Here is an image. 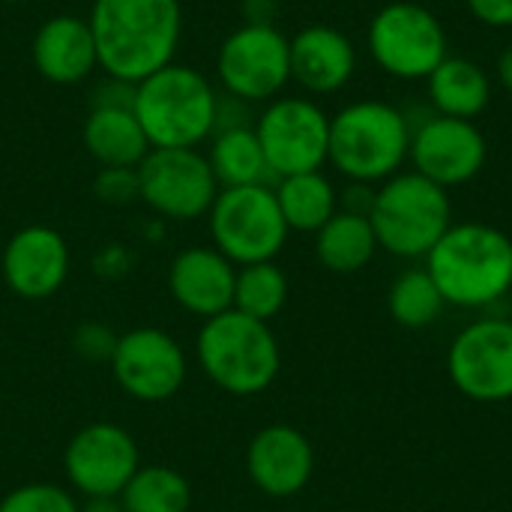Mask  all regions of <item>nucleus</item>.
I'll return each instance as SVG.
<instances>
[{
  "label": "nucleus",
  "instance_id": "14",
  "mask_svg": "<svg viewBox=\"0 0 512 512\" xmlns=\"http://www.w3.org/2000/svg\"><path fill=\"white\" fill-rule=\"evenodd\" d=\"M141 468L135 438L114 423H90L72 435L63 453L69 486L84 498H117Z\"/></svg>",
  "mask_w": 512,
  "mask_h": 512
},
{
  "label": "nucleus",
  "instance_id": "6",
  "mask_svg": "<svg viewBox=\"0 0 512 512\" xmlns=\"http://www.w3.org/2000/svg\"><path fill=\"white\" fill-rule=\"evenodd\" d=\"M369 222L378 249L405 261L426 258L453 225L450 192L417 171H399L375 189Z\"/></svg>",
  "mask_w": 512,
  "mask_h": 512
},
{
  "label": "nucleus",
  "instance_id": "33",
  "mask_svg": "<svg viewBox=\"0 0 512 512\" xmlns=\"http://www.w3.org/2000/svg\"><path fill=\"white\" fill-rule=\"evenodd\" d=\"M468 12L495 30H510L512 27V0H465Z\"/></svg>",
  "mask_w": 512,
  "mask_h": 512
},
{
  "label": "nucleus",
  "instance_id": "29",
  "mask_svg": "<svg viewBox=\"0 0 512 512\" xmlns=\"http://www.w3.org/2000/svg\"><path fill=\"white\" fill-rule=\"evenodd\" d=\"M0 512H78V501L63 486L27 483V486L12 489L0 501Z\"/></svg>",
  "mask_w": 512,
  "mask_h": 512
},
{
  "label": "nucleus",
  "instance_id": "26",
  "mask_svg": "<svg viewBox=\"0 0 512 512\" xmlns=\"http://www.w3.org/2000/svg\"><path fill=\"white\" fill-rule=\"evenodd\" d=\"M126 512H189L192 486L168 465H141L120 492Z\"/></svg>",
  "mask_w": 512,
  "mask_h": 512
},
{
  "label": "nucleus",
  "instance_id": "35",
  "mask_svg": "<svg viewBox=\"0 0 512 512\" xmlns=\"http://www.w3.org/2000/svg\"><path fill=\"white\" fill-rule=\"evenodd\" d=\"M240 12L246 24H276L279 0H243Z\"/></svg>",
  "mask_w": 512,
  "mask_h": 512
},
{
  "label": "nucleus",
  "instance_id": "10",
  "mask_svg": "<svg viewBox=\"0 0 512 512\" xmlns=\"http://www.w3.org/2000/svg\"><path fill=\"white\" fill-rule=\"evenodd\" d=\"M255 135L273 180L321 171L330 150V114L312 96H276L255 117Z\"/></svg>",
  "mask_w": 512,
  "mask_h": 512
},
{
  "label": "nucleus",
  "instance_id": "38",
  "mask_svg": "<svg viewBox=\"0 0 512 512\" xmlns=\"http://www.w3.org/2000/svg\"><path fill=\"white\" fill-rule=\"evenodd\" d=\"M0 3H6V6H21V3H30V0H0Z\"/></svg>",
  "mask_w": 512,
  "mask_h": 512
},
{
  "label": "nucleus",
  "instance_id": "28",
  "mask_svg": "<svg viewBox=\"0 0 512 512\" xmlns=\"http://www.w3.org/2000/svg\"><path fill=\"white\" fill-rule=\"evenodd\" d=\"M285 303H288V276L276 261L237 267L231 309L270 324L285 309Z\"/></svg>",
  "mask_w": 512,
  "mask_h": 512
},
{
  "label": "nucleus",
  "instance_id": "1",
  "mask_svg": "<svg viewBox=\"0 0 512 512\" xmlns=\"http://www.w3.org/2000/svg\"><path fill=\"white\" fill-rule=\"evenodd\" d=\"M90 30L102 75L144 81L174 63L183 36L180 0H93Z\"/></svg>",
  "mask_w": 512,
  "mask_h": 512
},
{
  "label": "nucleus",
  "instance_id": "34",
  "mask_svg": "<svg viewBox=\"0 0 512 512\" xmlns=\"http://www.w3.org/2000/svg\"><path fill=\"white\" fill-rule=\"evenodd\" d=\"M375 189H378V186H369V183H348V186H345V192L339 195V204H342L339 210L369 216L372 201H375Z\"/></svg>",
  "mask_w": 512,
  "mask_h": 512
},
{
  "label": "nucleus",
  "instance_id": "36",
  "mask_svg": "<svg viewBox=\"0 0 512 512\" xmlns=\"http://www.w3.org/2000/svg\"><path fill=\"white\" fill-rule=\"evenodd\" d=\"M78 512H126L117 498H84V504H78Z\"/></svg>",
  "mask_w": 512,
  "mask_h": 512
},
{
  "label": "nucleus",
  "instance_id": "22",
  "mask_svg": "<svg viewBox=\"0 0 512 512\" xmlns=\"http://www.w3.org/2000/svg\"><path fill=\"white\" fill-rule=\"evenodd\" d=\"M429 102L435 114L474 120L492 102V78L489 72L468 57H447L429 78H426Z\"/></svg>",
  "mask_w": 512,
  "mask_h": 512
},
{
  "label": "nucleus",
  "instance_id": "13",
  "mask_svg": "<svg viewBox=\"0 0 512 512\" xmlns=\"http://www.w3.org/2000/svg\"><path fill=\"white\" fill-rule=\"evenodd\" d=\"M117 387L135 402H168L186 381V354L180 342L159 327H138L117 336L111 363Z\"/></svg>",
  "mask_w": 512,
  "mask_h": 512
},
{
  "label": "nucleus",
  "instance_id": "32",
  "mask_svg": "<svg viewBox=\"0 0 512 512\" xmlns=\"http://www.w3.org/2000/svg\"><path fill=\"white\" fill-rule=\"evenodd\" d=\"M135 84L102 75V81L90 90V108H132Z\"/></svg>",
  "mask_w": 512,
  "mask_h": 512
},
{
  "label": "nucleus",
  "instance_id": "17",
  "mask_svg": "<svg viewBox=\"0 0 512 512\" xmlns=\"http://www.w3.org/2000/svg\"><path fill=\"white\" fill-rule=\"evenodd\" d=\"M246 471L258 492L267 498L300 495L315 474L312 441L285 423L264 426L246 450Z\"/></svg>",
  "mask_w": 512,
  "mask_h": 512
},
{
  "label": "nucleus",
  "instance_id": "4",
  "mask_svg": "<svg viewBox=\"0 0 512 512\" xmlns=\"http://www.w3.org/2000/svg\"><path fill=\"white\" fill-rule=\"evenodd\" d=\"M411 132L414 126L396 105L381 99L351 102L330 117L327 165L348 183L381 186L402 171L411 153Z\"/></svg>",
  "mask_w": 512,
  "mask_h": 512
},
{
  "label": "nucleus",
  "instance_id": "15",
  "mask_svg": "<svg viewBox=\"0 0 512 512\" xmlns=\"http://www.w3.org/2000/svg\"><path fill=\"white\" fill-rule=\"evenodd\" d=\"M408 159L417 174L450 192L453 186L471 183L486 168L489 141L474 120L432 114L414 126Z\"/></svg>",
  "mask_w": 512,
  "mask_h": 512
},
{
  "label": "nucleus",
  "instance_id": "2",
  "mask_svg": "<svg viewBox=\"0 0 512 512\" xmlns=\"http://www.w3.org/2000/svg\"><path fill=\"white\" fill-rule=\"evenodd\" d=\"M447 306L489 309L512 291V240L486 222H453L426 255Z\"/></svg>",
  "mask_w": 512,
  "mask_h": 512
},
{
  "label": "nucleus",
  "instance_id": "3",
  "mask_svg": "<svg viewBox=\"0 0 512 512\" xmlns=\"http://www.w3.org/2000/svg\"><path fill=\"white\" fill-rule=\"evenodd\" d=\"M216 108L219 93L213 81L177 60L135 84L132 111L153 150L210 141L216 132Z\"/></svg>",
  "mask_w": 512,
  "mask_h": 512
},
{
  "label": "nucleus",
  "instance_id": "24",
  "mask_svg": "<svg viewBox=\"0 0 512 512\" xmlns=\"http://www.w3.org/2000/svg\"><path fill=\"white\" fill-rule=\"evenodd\" d=\"M273 192L288 231L318 234L339 210V192L330 177H324V171L279 177L273 183Z\"/></svg>",
  "mask_w": 512,
  "mask_h": 512
},
{
  "label": "nucleus",
  "instance_id": "16",
  "mask_svg": "<svg viewBox=\"0 0 512 512\" xmlns=\"http://www.w3.org/2000/svg\"><path fill=\"white\" fill-rule=\"evenodd\" d=\"M72 267L69 243L60 231L48 225L18 228L0 258L6 288L21 300H48L54 297Z\"/></svg>",
  "mask_w": 512,
  "mask_h": 512
},
{
  "label": "nucleus",
  "instance_id": "37",
  "mask_svg": "<svg viewBox=\"0 0 512 512\" xmlns=\"http://www.w3.org/2000/svg\"><path fill=\"white\" fill-rule=\"evenodd\" d=\"M495 72H498V81H501V87L512 93V45L498 57V66H495Z\"/></svg>",
  "mask_w": 512,
  "mask_h": 512
},
{
  "label": "nucleus",
  "instance_id": "30",
  "mask_svg": "<svg viewBox=\"0 0 512 512\" xmlns=\"http://www.w3.org/2000/svg\"><path fill=\"white\" fill-rule=\"evenodd\" d=\"M93 192L99 201L111 207L132 204L138 198V168H99Z\"/></svg>",
  "mask_w": 512,
  "mask_h": 512
},
{
  "label": "nucleus",
  "instance_id": "21",
  "mask_svg": "<svg viewBox=\"0 0 512 512\" xmlns=\"http://www.w3.org/2000/svg\"><path fill=\"white\" fill-rule=\"evenodd\" d=\"M81 144L99 168H138L153 150L132 108H90Z\"/></svg>",
  "mask_w": 512,
  "mask_h": 512
},
{
  "label": "nucleus",
  "instance_id": "23",
  "mask_svg": "<svg viewBox=\"0 0 512 512\" xmlns=\"http://www.w3.org/2000/svg\"><path fill=\"white\" fill-rule=\"evenodd\" d=\"M219 189L237 186H273L270 165L264 159L255 126L219 129L210 135V150L204 153Z\"/></svg>",
  "mask_w": 512,
  "mask_h": 512
},
{
  "label": "nucleus",
  "instance_id": "8",
  "mask_svg": "<svg viewBox=\"0 0 512 512\" xmlns=\"http://www.w3.org/2000/svg\"><path fill=\"white\" fill-rule=\"evenodd\" d=\"M207 225L213 246L237 267L276 261L291 234L273 186L219 189L207 213Z\"/></svg>",
  "mask_w": 512,
  "mask_h": 512
},
{
  "label": "nucleus",
  "instance_id": "18",
  "mask_svg": "<svg viewBox=\"0 0 512 512\" xmlns=\"http://www.w3.org/2000/svg\"><path fill=\"white\" fill-rule=\"evenodd\" d=\"M237 264L216 246H189L168 267V288L180 309L198 318H216L234 306Z\"/></svg>",
  "mask_w": 512,
  "mask_h": 512
},
{
  "label": "nucleus",
  "instance_id": "27",
  "mask_svg": "<svg viewBox=\"0 0 512 512\" xmlns=\"http://www.w3.org/2000/svg\"><path fill=\"white\" fill-rule=\"evenodd\" d=\"M444 294L438 291L435 279L426 267H408L387 294L390 318L405 330H426L444 312Z\"/></svg>",
  "mask_w": 512,
  "mask_h": 512
},
{
  "label": "nucleus",
  "instance_id": "5",
  "mask_svg": "<svg viewBox=\"0 0 512 512\" xmlns=\"http://www.w3.org/2000/svg\"><path fill=\"white\" fill-rule=\"evenodd\" d=\"M201 372L231 396L264 393L282 366L276 333L237 309L207 318L195 342Z\"/></svg>",
  "mask_w": 512,
  "mask_h": 512
},
{
  "label": "nucleus",
  "instance_id": "20",
  "mask_svg": "<svg viewBox=\"0 0 512 512\" xmlns=\"http://www.w3.org/2000/svg\"><path fill=\"white\" fill-rule=\"evenodd\" d=\"M354 72L357 48L342 30L330 24H309L291 36V81L309 96L339 93L351 84Z\"/></svg>",
  "mask_w": 512,
  "mask_h": 512
},
{
  "label": "nucleus",
  "instance_id": "25",
  "mask_svg": "<svg viewBox=\"0 0 512 512\" xmlns=\"http://www.w3.org/2000/svg\"><path fill=\"white\" fill-rule=\"evenodd\" d=\"M378 252L369 216L336 210V216L315 234V255L330 273H360Z\"/></svg>",
  "mask_w": 512,
  "mask_h": 512
},
{
  "label": "nucleus",
  "instance_id": "31",
  "mask_svg": "<svg viewBox=\"0 0 512 512\" xmlns=\"http://www.w3.org/2000/svg\"><path fill=\"white\" fill-rule=\"evenodd\" d=\"M72 345L75 351L90 360V363H111V354H114V345H117V336L102 327V324H81L72 336Z\"/></svg>",
  "mask_w": 512,
  "mask_h": 512
},
{
  "label": "nucleus",
  "instance_id": "11",
  "mask_svg": "<svg viewBox=\"0 0 512 512\" xmlns=\"http://www.w3.org/2000/svg\"><path fill=\"white\" fill-rule=\"evenodd\" d=\"M219 183L198 147L150 150L138 165V198L168 222H192L210 213Z\"/></svg>",
  "mask_w": 512,
  "mask_h": 512
},
{
  "label": "nucleus",
  "instance_id": "7",
  "mask_svg": "<svg viewBox=\"0 0 512 512\" xmlns=\"http://www.w3.org/2000/svg\"><path fill=\"white\" fill-rule=\"evenodd\" d=\"M366 42L378 69L399 81H426L450 57L441 18L414 0L381 6L369 21Z\"/></svg>",
  "mask_w": 512,
  "mask_h": 512
},
{
  "label": "nucleus",
  "instance_id": "12",
  "mask_svg": "<svg viewBox=\"0 0 512 512\" xmlns=\"http://www.w3.org/2000/svg\"><path fill=\"white\" fill-rule=\"evenodd\" d=\"M453 387L480 405L512 402V321L480 318L465 324L447 351Z\"/></svg>",
  "mask_w": 512,
  "mask_h": 512
},
{
  "label": "nucleus",
  "instance_id": "19",
  "mask_svg": "<svg viewBox=\"0 0 512 512\" xmlns=\"http://www.w3.org/2000/svg\"><path fill=\"white\" fill-rule=\"evenodd\" d=\"M30 57L36 72L60 87L81 84L99 69L90 21L72 12L51 15L39 24L30 42Z\"/></svg>",
  "mask_w": 512,
  "mask_h": 512
},
{
  "label": "nucleus",
  "instance_id": "9",
  "mask_svg": "<svg viewBox=\"0 0 512 512\" xmlns=\"http://www.w3.org/2000/svg\"><path fill=\"white\" fill-rule=\"evenodd\" d=\"M216 78L225 96L267 105L291 81V39L276 24H240L216 51Z\"/></svg>",
  "mask_w": 512,
  "mask_h": 512
}]
</instances>
